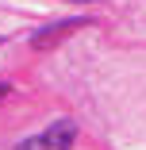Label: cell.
<instances>
[{
  "label": "cell",
  "instance_id": "obj_1",
  "mask_svg": "<svg viewBox=\"0 0 146 150\" xmlns=\"http://www.w3.org/2000/svg\"><path fill=\"white\" fill-rule=\"evenodd\" d=\"M73 142H77V123L73 119H58L42 135H31V139L16 142V150H73Z\"/></svg>",
  "mask_w": 146,
  "mask_h": 150
},
{
  "label": "cell",
  "instance_id": "obj_2",
  "mask_svg": "<svg viewBox=\"0 0 146 150\" xmlns=\"http://www.w3.org/2000/svg\"><path fill=\"white\" fill-rule=\"evenodd\" d=\"M77 27H85V19H66V23H50V27H42V31H35L31 35V46L35 50H50V46H58L66 35H73Z\"/></svg>",
  "mask_w": 146,
  "mask_h": 150
},
{
  "label": "cell",
  "instance_id": "obj_3",
  "mask_svg": "<svg viewBox=\"0 0 146 150\" xmlns=\"http://www.w3.org/2000/svg\"><path fill=\"white\" fill-rule=\"evenodd\" d=\"M4 96H8V85H0V100H4Z\"/></svg>",
  "mask_w": 146,
  "mask_h": 150
},
{
  "label": "cell",
  "instance_id": "obj_4",
  "mask_svg": "<svg viewBox=\"0 0 146 150\" xmlns=\"http://www.w3.org/2000/svg\"><path fill=\"white\" fill-rule=\"evenodd\" d=\"M73 4H92V0H73Z\"/></svg>",
  "mask_w": 146,
  "mask_h": 150
}]
</instances>
